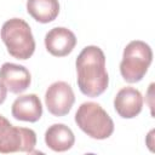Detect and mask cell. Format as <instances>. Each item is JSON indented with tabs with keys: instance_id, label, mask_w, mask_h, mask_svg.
<instances>
[{
	"instance_id": "cell-1",
	"label": "cell",
	"mask_w": 155,
	"mask_h": 155,
	"mask_svg": "<svg viewBox=\"0 0 155 155\" xmlns=\"http://www.w3.org/2000/svg\"><path fill=\"white\" fill-rule=\"evenodd\" d=\"M78 86L87 97L101 96L109 85L105 56L98 46H86L76 58Z\"/></svg>"
},
{
	"instance_id": "cell-2",
	"label": "cell",
	"mask_w": 155,
	"mask_h": 155,
	"mask_svg": "<svg viewBox=\"0 0 155 155\" xmlns=\"http://www.w3.org/2000/svg\"><path fill=\"white\" fill-rule=\"evenodd\" d=\"M1 39L7 52L17 59H28L35 51V40L29 24L21 18H11L1 27Z\"/></svg>"
},
{
	"instance_id": "cell-3",
	"label": "cell",
	"mask_w": 155,
	"mask_h": 155,
	"mask_svg": "<svg viewBox=\"0 0 155 155\" xmlns=\"http://www.w3.org/2000/svg\"><path fill=\"white\" fill-rule=\"evenodd\" d=\"M75 122L81 131L94 139H105L114 132L111 117L94 102H85L79 107L75 114Z\"/></svg>"
},
{
	"instance_id": "cell-4",
	"label": "cell",
	"mask_w": 155,
	"mask_h": 155,
	"mask_svg": "<svg viewBox=\"0 0 155 155\" xmlns=\"http://www.w3.org/2000/svg\"><path fill=\"white\" fill-rule=\"evenodd\" d=\"M153 61V51L148 44L140 40L131 41L124 50L120 63V73L125 81L133 84L140 81Z\"/></svg>"
},
{
	"instance_id": "cell-5",
	"label": "cell",
	"mask_w": 155,
	"mask_h": 155,
	"mask_svg": "<svg viewBox=\"0 0 155 155\" xmlns=\"http://www.w3.org/2000/svg\"><path fill=\"white\" fill-rule=\"evenodd\" d=\"M36 145V134L33 130L16 127L1 116L0 119V153H31Z\"/></svg>"
},
{
	"instance_id": "cell-6",
	"label": "cell",
	"mask_w": 155,
	"mask_h": 155,
	"mask_svg": "<svg viewBox=\"0 0 155 155\" xmlns=\"http://www.w3.org/2000/svg\"><path fill=\"white\" fill-rule=\"evenodd\" d=\"M75 102L73 88L64 81H57L50 85L45 93V103L47 110L54 116L67 115Z\"/></svg>"
},
{
	"instance_id": "cell-7",
	"label": "cell",
	"mask_w": 155,
	"mask_h": 155,
	"mask_svg": "<svg viewBox=\"0 0 155 155\" xmlns=\"http://www.w3.org/2000/svg\"><path fill=\"white\" fill-rule=\"evenodd\" d=\"M0 82L12 93H22L29 87L31 76L29 70L23 65L4 63L0 68Z\"/></svg>"
},
{
	"instance_id": "cell-8",
	"label": "cell",
	"mask_w": 155,
	"mask_h": 155,
	"mask_svg": "<svg viewBox=\"0 0 155 155\" xmlns=\"http://www.w3.org/2000/svg\"><path fill=\"white\" fill-rule=\"evenodd\" d=\"M76 45L75 34L63 27L51 29L45 36L46 50L54 57L68 56Z\"/></svg>"
},
{
	"instance_id": "cell-9",
	"label": "cell",
	"mask_w": 155,
	"mask_h": 155,
	"mask_svg": "<svg viewBox=\"0 0 155 155\" xmlns=\"http://www.w3.org/2000/svg\"><path fill=\"white\" fill-rule=\"evenodd\" d=\"M114 108L124 119L136 117L143 108L142 93L133 87H122L114 98Z\"/></svg>"
},
{
	"instance_id": "cell-10",
	"label": "cell",
	"mask_w": 155,
	"mask_h": 155,
	"mask_svg": "<svg viewBox=\"0 0 155 155\" xmlns=\"http://www.w3.org/2000/svg\"><path fill=\"white\" fill-rule=\"evenodd\" d=\"M11 113L17 120L36 122L42 115V104L40 98L34 93L19 96L12 103Z\"/></svg>"
},
{
	"instance_id": "cell-11",
	"label": "cell",
	"mask_w": 155,
	"mask_h": 155,
	"mask_svg": "<svg viewBox=\"0 0 155 155\" xmlns=\"http://www.w3.org/2000/svg\"><path fill=\"white\" fill-rule=\"evenodd\" d=\"M45 143L53 151L62 153L69 150L74 145L75 137L68 126L63 124H54L45 132Z\"/></svg>"
},
{
	"instance_id": "cell-12",
	"label": "cell",
	"mask_w": 155,
	"mask_h": 155,
	"mask_svg": "<svg viewBox=\"0 0 155 155\" xmlns=\"http://www.w3.org/2000/svg\"><path fill=\"white\" fill-rule=\"evenodd\" d=\"M28 13L40 23H50L59 13L58 0H28Z\"/></svg>"
},
{
	"instance_id": "cell-13",
	"label": "cell",
	"mask_w": 155,
	"mask_h": 155,
	"mask_svg": "<svg viewBox=\"0 0 155 155\" xmlns=\"http://www.w3.org/2000/svg\"><path fill=\"white\" fill-rule=\"evenodd\" d=\"M6 96H7V90L6 87L0 82V104H2L6 99Z\"/></svg>"
},
{
	"instance_id": "cell-14",
	"label": "cell",
	"mask_w": 155,
	"mask_h": 155,
	"mask_svg": "<svg viewBox=\"0 0 155 155\" xmlns=\"http://www.w3.org/2000/svg\"><path fill=\"white\" fill-rule=\"evenodd\" d=\"M1 116H2V115H0V119H1Z\"/></svg>"
}]
</instances>
